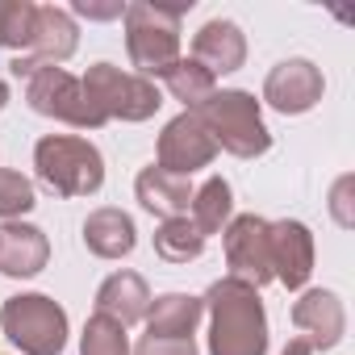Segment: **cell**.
<instances>
[{
	"label": "cell",
	"mask_w": 355,
	"mask_h": 355,
	"mask_svg": "<svg viewBox=\"0 0 355 355\" xmlns=\"http://www.w3.org/2000/svg\"><path fill=\"white\" fill-rule=\"evenodd\" d=\"M80 84H84V96L92 101V109L105 121H146L163 105L155 80H142V76L121 71L113 63H92Z\"/></svg>",
	"instance_id": "5"
},
{
	"label": "cell",
	"mask_w": 355,
	"mask_h": 355,
	"mask_svg": "<svg viewBox=\"0 0 355 355\" xmlns=\"http://www.w3.org/2000/svg\"><path fill=\"white\" fill-rule=\"evenodd\" d=\"M80 355H130L125 326L105 318V313H92L84 334H80Z\"/></svg>",
	"instance_id": "23"
},
{
	"label": "cell",
	"mask_w": 355,
	"mask_h": 355,
	"mask_svg": "<svg viewBox=\"0 0 355 355\" xmlns=\"http://www.w3.org/2000/svg\"><path fill=\"white\" fill-rule=\"evenodd\" d=\"M5 105H9V84L0 80V109H5Z\"/></svg>",
	"instance_id": "30"
},
{
	"label": "cell",
	"mask_w": 355,
	"mask_h": 355,
	"mask_svg": "<svg viewBox=\"0 0 355 355\" xmlns=\"http://www.w3.org/2000/svg\"><path fill=\"white\" fill-rule=\"evenodd\" d=\"M80 17H92V21H109V17H125V5L113 0V5H92V0H76L71 5Z\"/></svg>",
	"instance_id": "27"
},
{
	"label": "cell",
	"mask_w": 355,
	"mask_h": 355,
	"mask_svg": "<svg viewBox=\"0 0 355 355\" xmlns=\"http://www.w3.org/2000/svg\"><path fill=\"white\" fill-rule=\"evenodd\" d=\"M205 318V305L201 297H189V293H163L150 301L146 309V334L150 338H193L197 322Z\"/></svg>",
	"instance_id": "19"
},
{
	"label": "cell",
	"mask_w": 355,
	"mask_h": 355,
	"mask_svg": "<svg viewBox=\"0 0 355 355\" xmlns=\"http://www.w3.org/2000/svg\"><path fill=\"white\" fill-rule=\"evenodd\" d=\"M189 209H193L189 222L201 230V239L222 234L230 226V214H234V193H230V184L222 180V175H209L201 189H193V205Z\"/></svg>",
	"instance_id": "20"
},
{
	"label": "cell",
	"mask_w": 355,
	"mask_h": 355,
	"mask_svg": "<svg viewBox=\"0 0 355 355\" xmlns=\"http://www.w3.org/2000/svg\"><path fill=\"white\" fill-rule=\"evenodd\" d=\"M159 163L155 167H163V171H171V175H189L193 171H201V167H209L214 163V155H218V142L209 138V130H205V121L197 117V113H180V117H171L167 125H163V134H159Z\"/></svg>",
	"instance_id": "9"
},
{
	"label": "cell",
	"mask_w": 355,
	"mask_h": 355,
	"mask_svg": "<svg viewBox=\"0 0 355 355\" xmlns=\"http://www.w3.org/2000/svg\"><path fill=\"white\" fill-rule=\"evenodd\" d=\"M80 46V30L71 21L67 9L59 5H38V17H34V38H30V59L42 63V67H59L76 55Z\"/></svg>",
	"instance_id": "15"
},
{
	"label": "cell",
	"mask_w": 355,
	"mask_h": 355,
	"mask_svg": "<svg viewBox=\"0 0 355 355\" xmlns=\"http://www.w3.org/2000/svg\"><path fill=\"white\" fill-rule=\"evenodd\" d=\"M193 59L218 80V76H230V71H239L243 63H247V38H243V30L234 26V21H226V17H214V21H205L201 30H197V38H193Z\"/></svg>",
	"instance_id": "13"
},
{
	"label": "cell",
	"mask_w": 355,
	"mask_h": 355,
	"mask_svg": "<svg viewBox=\"0 0 355 355\" xmlns=\"http://www.w3.org/2000/svg\"><path fill=\"white\" fill-rule=\"evenodd\" d=\"M0 13H5V0H0Z\"/></svg>",
	"instance_id": "31"
},
{
	"label": "cell",
	"mask_w": 355,
	"mask_h": 355,
	"mask_svg": "<svg viewBox=\"0 0 355 355\" xmlns=\"http://www.w3.org/2000/svg\"><path fill=\"white\" fill-rule=\"evenodd\" d=\"M284 355H313V347H309L305 338H288V347H284Z\"/></svg>",
	"instance_id": "29"
},
{
	"label": "cell",
	"mask_w": 355,
	"mask_h": 355,
	"mask_svg": "<svg viewBox=\"0 0 355 355\" xmlns=\"http://www.w3.org/2000/svg\"><path fill=\"white\" fill-rule=\"evenodd\" d=\"M34 17H38L34 0H5V13H0V46H13L17 55H26L30 38H34Z\"/></svg>",
	"instance_id": "24"
},
{
	"label": "cell",
	"mask_w": 355,
	"mask_h": 355,
	"mask_svg": "<svg viewBox=\"0 0 355 355\" xmlns=\"http://www.w3.org/2000/svg\"><path fill=\"white\" fill-rule=\"evenodd\" d=\"M209 313V355H268V313L259 288L226 276L201 297Z\"/></svg>",
	"instance_id": "1"
},
{
	"label": "cell",
	"mask_w": 355,
	"mask_h": 355,
	"mask_svg": "<svg viewBox=\"0 0 355 355\" xmlns=\"http://www.w3.org/2000/svg\"><path fill=\"white\" fill-rule=\"evenodd\" d=\"M21 84H26V101H30L34 113L67 121L76 130H101L105 125V117L92 109V101L84 96V84L71 71H63V67H34Z\"/></svg>",
	"instance_id": "7"
},
{
	"label": "cell",
	"mask_w": 355,
	"mask_h": 355,
	"mask_svg": "<svg viewBox=\"0 0 355 355\" xmlns=\"http://www.w3.org/2000/svg\"><path fill=\"white\" fill-rule=\"evenodd\" d=\"M193 113L205 121L209 138H214L222 150L239 155V159H255V155H263V150L272 146V134H268V125H263L259 101H255L251 92H243V88H222V92H214V96H209L201 109H193Z\"/></svg>",
	"instance_id": "4"
},
{
	"label": "cell",
	"mask_w": 355,
	"mask_h": 355,
	"mask_svg": "<svg viewBox=\"0 0 355 355\" xmlns=\"http://www.w3.org/2000/svg\"><path fill=\"white\" fill-rule=\"evenodd\" d=\"M138 243V230H134V218L125 209H92L88 222H84V247L96 255V259H125Z\"/></svg>",
	"instance_id": "17"
},
{
	"label": "cell",
	"mask_w": 355,
	"mask_h": 355,
	"mask_svg": "<svg viewBox=\"0 0 355 355\" xmlns=\"http://www.w3.org/2000/svg\"><path fill=\"white\" fill-rule=\"evenodd\" d=\"M134 355H197V343L193 338H142L134 347Z\"/></svg>",
	"instance_id": "26"
},
{
	"label": "cell",
	"mask_w": 355,
	"mask_h": 355,
	"mask_svg": "<svg viewBox=\"0 0 355 355\" xmlns=\"http://www.w3.org/2000/svg\"><path fill=\"white\" fill-rule=\"evenodd\" d=\"M226 243V268L234 280L263 288L272 280V247H268V222L259 214H243L230 218V226L222 230Z\"/></svg>",
	"instance_id": "8"
},
{
	"label": "cell",
	"mask_w": 355,
	"mask_h": 355,
	"mask_svg": "<svg viewBox=\"0 0 355 355\" xmlns=\"http://www.w3.org/2000/svg\"><path fill=\"white\" fill-rule=\"evenodd\" d=\"M180 21H184V9L146 5V0L125 5V51H130V63L138 67L134 76L159 80V71H167L180 59Z\"/></svg>",
	"instance_id": "3"
},
{
	"label": "cell",
	"mask_w": 355,
	"mask_h": 355,
	"mask_svg": "<svg viewBox=\"0 0 355 355\" xmlns=\"http://www.w3.org/2000/svg\"><path fill=\"white\" fill-rule=\"evenodd\" d=\"M150 309V288L138 272H113L101 288H96V313L121 322V326H134L142 322Z\"/></svg>",
	"instance_id": "18"
},
{
	"label": "cell",
	"mask_w": 355,
	"mask_h": 355,
	"mask_svg": "<svg viewBox=\"0 0 355 355\" xmlns=\"http://www.w3.org/2000/svg\"><path fill=\"white\" fill-rule=\"evenodd\" d=\"M293 326L305 334V343L313 351L338 347L343 330H347V313H343L338 293H330V288H305L301 301L293 305Z\"/></svg>",
	"instance_id": "12"
},
{
	"label": "cell",
	"mask_w": 355,
	"mask_h": 355,
	"mask_svg": "<svg viewBox=\"0 0 355 355\" xmlns=\"http://www.w3.org/2000/svg\"><path fill=\"white\" fill-rule=\"evenodd\" d=\"M159 80L167 84V92L180 101L189 113H193V109H201V105L218 92V80H214L197 59H175L167 71H159Z\"/></svg>",
	"instance_id": "21"
},
{
	"label": "cell",
	"mask_w": 355,
	"mask_h": 355,
	"mask_svg": "<svg viewBox=\"0 0 355 355\" xmlns=\"http://www.w3.org/2000/svg\"><path fill=\"white\" fill-rule=\"evenodd\" d=\"M322 92H326V80H322V71L309 59H284L263 80V101L276 113H284V117L309 113L322 101Z\"/></svg>",
	"instance_id": "10"
},
{
	"label": "cell",
	"mask_w": 355,
	"mask_h": 355,
	"mask_svg": "<svg viewBox=\"0 0 355 355\" xmlns=\"http://www.w3.org/2000/svg\"><path fill=\"white\" fill-rule=\"evenodd\" d=\"M134 193H138V205L155 218H189V205H193V184L184 175H171L163 167H142L138 180H134Z\"/></svg>",
	"instance_id": "16"
},
{
	"label": "cell",
	"mask_w": 355,
	"mask_h": 355,
	"mask_svg": "<svg viewBox=\"0 0 355 355\" xmlns=\"http://www.w3.org/2000/svg\"><path fill=\"white\" fill-rule=\"evenodd\" d=\"M268 247H272V280L284 288H305L313 276V234L305 222H268Z\"/></svg>",
	"instance_id": "11"
},
{
	"label": "cell",
	"mask_w": 355,
	"mask_h": 355,
	"mask_svg": "<svg viewBox=\"0 0 355 355\" xmlns=\"http://www.w3.org/2000/svg\"><path fill=\"white\" fill-rule=\"evenodd\" d=\"M201 251H205V239H201V230L189 218H167L155 230V255L167 259V263H189Z\"/></svg>",
	"instance_id": "22"
},
{
	"label": "cell",
	"mask_w": 355,
	"mask_h": 355,
	"mask_svg": "<svg viewBox=\"0 0 355 355\" xmlns=\"http://www.w3.org/2000/svg\"><path fill=\"white\" fill-rule=\"evenodd\" d=\"M38 180L59 197H92L105 184V159L88 138L76 134H46L34 146Z\"/></svg>",
	"instance_id": "2"
},
{
	"label": "cell",
	"mask_w": 355,
	"mask_h": 355,
	"mask_svg": "<svg viewBox=\"0 0 355 355\" xmlns=\"http://www.w3.org/2000/svg\"><path fill=\"white\" fill-rule=\"evenodd\" d=\"M0 326L21 355H59L67 347V309L46 293H21L0 305Z\"/></svg>",
	"instance_id": "6"
},
{
	"label": "cell",
	"mask_w": 355,
	"mask_h": 355,
	"mask_svg": "<svg viewBox=\"0 0 355 355\" xmlns=\"http://www.w3.org/2000/svg\"><path fill=\"white\" fill-rule=\"evenodd\" d=\"M38 205L34 184L26 180L21 171H5L0 167V218L5 222H21V214H30Z\"/></svg>",
	"instance_id": "25"
},
{
	"label": "cell",
	"mask_w": 355,
	"mask_h": 355,
	"mask_svg": "<svg viewBox=\"0 0 355 355\" xmlns=\"http://www.w3.org/2000/svg\"><path fill=\"white\" fill-rule=\"evenodd\" d=\"M46 259H51V243L38 226H30V222L0 226V276L30 280L46 268Z\"/></svg>",
	"instance_id": "14"
},
{
	"label": "cell",
	"mask_w": 355,
	"mask_h": 355,
	"mask_svg": "<svg viewBox=\"0 0 355 355\" xmlns=\"http://www.w3.org/2000/svg\"><path fill=\"white\" fill-rule=\"evenodd\" d=\"M347 189H351V175H343V180L334 184V218L343 226H351V214H347Z\"/></svg>",
	"instance_id": "28"
}]
</instances>
